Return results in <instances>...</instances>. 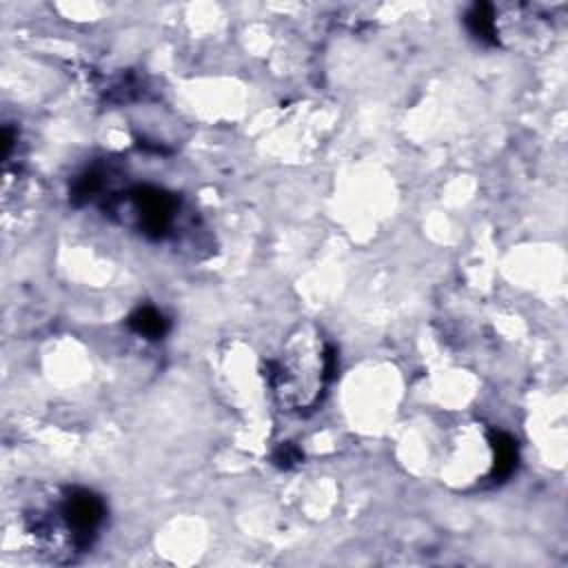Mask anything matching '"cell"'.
Listing matches in <instances>:
<instances>
[{"mask_svg": "<svg viewBox=\"0 0 568 568\" xmlns=\"http://www.w3.org/2000/svg\"><path fill=\"white\" fill-rule=\"evenodd\" d=\"M466 27L477 40L488 42V44H499L497 13L490 4H486V2L473 4L470 11L466 13Z\"/></svg>", "mask_w": 568, "mask_h": 568, "instance_id": "5b68a950", "label": "cell"}, {"mask_svg": "<svg viewBox=\"0 0 568 568\" xmlns=\"http://www.w3.org/2000/svg\"><path fill=\"white\" fill-rule=\"evenodd\" d=\"M126 324H129V328H131L135 335L144 337V339H162V337L169 333V320H166V315H164L160 308L151 306V304L138 306V308L129 315Z\"/></svg>", "mask_w": 568, "mask_h": 568, "instance_id": "277c9868", "label": "cell"}, {"mask_svg": "<svg viewBox=\"0 0 568 568\" xmlns=\"http://www.w3.org/2000/svg\"><path fill=\"white\" fill-rule=\"evenodd\" d=\"M106 211L124 213L126 222L133 224L144 237L166 240L175 235L182 202L175 193L160 186L140 184L122 195H111Z\"/></svg>", "mask_w": 568, "mask_h": 568, "instance_id": "3957f363", "label": "cell"}, {"mask_svg": "<svg viewBox=\"0 0 568 568\" xmlns=\"http://www.w3.org/2000/svg\"><path fill=\"white\" fill-rule=\"evenodd\" d=\"M264 371L275 406L288 415H306L337 373V351L317 324L300 322Z\"/></svg>", "mask_w": 568, "mask_h": 568, "instance_id": "6da1fadb", "label": "cell"}, {"mask_svg": "<svg viewBox=\"0 0 568 568\" xmlns=\"http://www.w3.org/2000/svg\"><path fill=\"white\" fill-rule=\"evenodd\" d=\"M300 459H302V455H300V450H297L293 444H282V446L275 450V455H273V462H275L280 468H288V466L297 464Z\"/></svg>", "mask_w": 568, "mask_h": 568, "instance_id": "8992f818", "label": "cell"}, {"mask_svg": "<svg viewBox=\"0 0 568 568\" xmlns=\"http://www.w3.org/2000/svg\"><path fill=\"white\" fill-rule=\"evenodd\" d=\"M20 519L40 555L69 564L93 546L106 521V504L89 488H53L36 497Z\"/></svg>", "mask_w": 568, "mask_h": 568, "instance_id": "7a4b0ae2", "label": "cell"}]
</instances>
